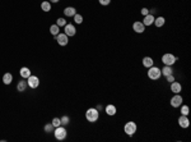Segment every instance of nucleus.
Wrapping results in <instances>:
<instances>
[{
	"label": "nucleus",
	"mask_w": 191,
	"mask_h": 142,
	"mask_svg": "<svg viewBox=\"0 0 191 142\" xmlns=\"http://www.w3.org/2000/svg\"><path fill=\"white\" fill-rule=\"evenodd\" d=\"M64 33L68 36V37H71V36H74L76 33V28L74 24H71V23H66L64 26Z\"/></svg>",
	"instance_id": "7"
},
{
	"label": "nucleus",
	"mask_w": 191,
	"mask_h": 142,
	"mask_svg": "<svg viewBox=\"0 0 191 142\" xmlns=\"http://www.w3.org/2000/svg\"><path fill=\"white\" fill-rule=\"evenodd\" d=\"M154 18H156V17H154V15L153 14H147V15H144V21H143V24H144V26L145 27H147V26H152V24L154 23Z\"/></svg>",
	"instance_id": "14"
},
{
	"label": "nucleus",
	"mask_w": 191,
	"mask_h": 142,
	"mask_svg": "<svg viewBox=\"0 0 191 142\" xmlns=\"http://www.w3.org/2000/svg\"><path fill=\"white\" fill-rule=\"evenodd\" d=\"M85 118H87L88 122H91V123H94V122H97L99 118V111L97 110L96 108H89L88 110L85 111Z\"/></svg>",
	"instance_id": "1"
},
{
	"label": "nucleus",
	"mask_w": 191,
	"mask_h": 142,
	"mask_svg": "<svg viewBox=\"0 0 191 142\" xmlns=\"http://www.w3.org/2000/svg\"><path fill=\"white\" fill-rule=\"evenodd\" d=\"M171 91L173 92V94H180L181 90H182V86L180 82H176V81H173L172 83H171Z\"/></svg>",
	"instance_id": "12"
},
{
	"label": "nucleus",
	"mask_w": 191,
	"mask_h": 142,
	"mask_svg": "<svg viewBox=\"0 0 191 142\" xmlns=\"http://www.w3.org/2000/svg\"><path fill=\"white\" fill-rule=\"evenodd\" d=\"M140 13H141V15H147V14H149V9H147V8H143V9L140 10Z\"/></svg>",
	"instance_id": "32"
},
{
	"label": "nucleus",
	"mask_w": 191,
	"mask_h": 142,
	"mask_svg": "<svg viewBox=\"0 0 191 142\" xmlns=\"http://www.w3.org/2000/svg\"><path fill=\"white\" fill-rule=\"evenodd\" d=\"M96 109H97V110H98V111H99V110H102V105H98V106H97Z\"/></svg>",
	"instance_id": "33"
},
{
	"label": "nucleus",
	"mask_w": 191,
	"mask_h": 142,
	"mask_svg": "<svg viewBox=\"0 0 191 142\" xmlns=\"http://www.w3.org/2000/svg\"><path fill=\"white\" fill-rule=\"evenodd\" d=\"M166 79H167V82L172 83L173 81H174V76H173V74H169V76H167V77H166Z\"/></svg>",
	"instance_id": "30"
},
{
	"label": "nucleus",
	"mask_w": 191,
	"mask_h": 142,
	"mask_svg": "<svg viewBox=\"0 0 191 142\" xmlns=\"http://www.w3.org/2000/svg\"><path fill=\"white\" fill-rule=\"evenodd\" d=\"M55 39H56V41H58V44L60 46H66L68 45V42H69V37L65 33H60L58 36H55Z\"/></svg>",
	"instance_id": "9"
},
{
	"label": "nucleus",
	"mask_w": 191,
	"mask_h": 142,
	"mask_svg": "<svg viewBox=\"0 0 191 142\" xmlns=\"http://www.w3.org/2000/svg\"><path fill=\"white\" fill-rule=\"evenodd\" d=\"M45 132H46V133H52V132H54V129H55V127H54V125H52V123H47L46 125H45Z\"/></svg>",
	"instance_id": "24"
},
{
	"label": "nucleus",
	"mask_w": 191,
	"mask_h": 142,
	"mask_svg": "<svg viewBox=\"0 0 191 142\" xmlns=\"http://www.w3.org/2000/svg\"><path fill=\"white\" fill-rule=\"evenodd\" d=\"M60 120H61V125H68L69 123H70V118H69L68 115H64L60 118Z\"/></svg>",
	"instance_id": "27"
},
{
	"label": "nucleus",
	"mask_w": 191,
	"mask_h": 142,
	"mask_svg": "<svg viewBox=\"0 0 191 142\" xmlns=\"http://www.w3.org/2000/svg\"><path fill=\"white\" fill-rule=\"evenodd\" d=\"M50 33L52 36H58L60 33V27L58 26V24H51L50 26Z\"/></svg>",
	"instance_id": "21"
},
{
	"label": "nucleus",
	"mask_w": 191,
	"mask_h": 142,
	"mask_svg": "<svg viewBox=\"0 0 191 142\" xmlns=\"http://www.w3.org/2000/svg\"><path fill=\"white\" fill-rule=\"evenodd\" d=\"M41 9L43 10V12H50L51 10V3L50 1H47V0H45V1H42L41 3Z\"/></svg>",
	"instance_id": "22"
},
{
	"label": "nucleus",
	"mask_w": 191,
	"mask_h": 142,
	"mask_svg": "<svg viewBox=\"0 0 191 142\" xmlns=\"http://www.w3.org/2000/svg\"><path fill=\"white\" fill-rule=\"evenodd\" d=\"M166 23V19L164 17H157V18H154V24H156V27H162L163 24Z\"/></svg>",
	"instance_id": "23"
},
{
	"label": "nucleus",
	"mask_w": 191,
	"mask_h": 142,
	"mask_svg": "<svg viewBox=\"0 0 191 142\" xmlns=\"http://www.w3.org/2000/svg\"><path fill=\"white\" fill-rule=\"evenodd\" d=\"M190 108L187 105H181V115H189Z\"/></svg>",
	"instance_id": "25"
},
{
	"label": "nucleus",
	"mask_w": 191,
	"mask_h": 142,
	"mask_svg": "<svg viewBox=\"0 0 191 142\" xmlns=\"http://www.w3.org/2000/svg\"><path fill=\"white\" fill-rule=\"evenodd\" d=\"M73 18H74V22H75L76 24H82V22H83V17H82V14H78V13H76Z\"/></svg>",
	"instance_id": "26"
},
{
	"label": "nucleus",
	"mask_w": 191,
	"mask_h": 142,
	"mask_svg": "<svg viewBox=\"0 0 191 142\" xmlns=\"http://www.w3.org/2000/svg\"><path fill=\"white\" fill-rule=\"evenodd\" d=\"M136 129H138V127H136V123L135 122H128L126 124L124 125V131H125V133H126L128 136H134L136 133Z\"/></svg>",
	"instance_id": "5"
},
{
	"label": "nucleus",
	"mask_w": 191,
	"mask_h": 142,
	"mask_svg": "<svg viewBox=\"0 0 191 142\" xmlns=\"http://www.w3.org/2000/svg\"><path fill=\"white\" fill-rule=\"evenodd\" d=\"M56 24H58L59 27H64L65 24H66V21H65L64 18H59L58 21H56Z\"/></svg>",
	"instance_id": "29"
},
{
	"label": "nucleus",
	"mask_w": 191,
	"mask_h": 142,
	"mask_svg": "<svg viewBox=\"0 0 191 142\" xmlns=\"http://www.w3.org/2000/svg\"><path fill=\"white\" fill-rule=\"evenodd\" d=\"M19 74H21V77L22 78H28V77L31 76V69L30 68H27V67H23V68H21V71H19Z\"/></svg>",
	"instance_id": "18"
},
{
	"label": "nucleus",
	"mask_w": 191,
	"mask_h": 142,
	"mask_svg": "<svg viewBox=\"0 0 191 142\" xmlns=\"http://www.w3.org/2000/svg\"><path fill=\"white\" fill-rule=\"evenodd\" d=\"M161 76H162V73H161V68H158V67H156V66H153V67L148 68V77H149L150 79L157 81V79H159V78H161Z\"/></svg>",
	"instance_id": "3"
},
{
	"label": "nucleus",
	"mask_w": 191,
	"mask_h": 142,
	"mask_svg": "<svg viewBox=\"0 0 191 142\" xmlns=\"http://www.w3.org/2000/svg\"><path fill=\"white\" fill-rule=\"evenodd\" d=\"M98 3L101 5H108V4L111 3V0H98Z\"/></svg>",
	"instance_id": "31"
},
{
	"label": "nucleus",
	"mask_w": 191,
	"mask_h": 142,
	"mask_svg": "<svg viewBox=\"0 0 191 142\" xmlns=\"http://www.w3.org/2000/svg\"><path fill=\"white\" fill-rule=\"evenodd\" d=\"M177 60V56H174L173 54H171V52H166L162 56V63L164 64V66H171L172 67L174 63H176Z\"/></svg>",
	"instance_id": "4"
},
{
	"label": "nucleus",
	"mask_w": 191,
	"mask_h": 142,
	"mask_svg": "<svg viewBox=\"0 0 191 142\" xmlns=\"http://www.w3.org/2000/svg\"><path fill=\"white\" fill-rule=\"evenodd\" d=\"M12 81H13V74L12 73H4V76H3L4 84H10Z\"/></svg>",
	"instance_id": "19"
},
{
	"label": "nucleus",
	"mask_w": 191,
	"mask_h": 142,
	"mask_svg": "<svg viewBox=\"0 0 191 142\" xmlns=\"http://www.w3.org/2000/svg\"><path fill=\"white\" fill-rule=\"evenodd\" d=\"M105 111H106V114H107V115H110V117H113V115H116L117 109H116L115 105L110 104V105H107V106L105 108Z\"/></svg>",
	"instance_id": "13"
},
{
	"label": "nucleus",
	"mask_w": 191,
	"mask_h": 142,
	"mask_svg": "<svg viewBox=\"0 0 191 142\" xmlns=\"http://www.w3.org/2000/svg\"><path fill=\"white\" fill-rule=\"evenodd\" d=\"M154 66V60L150 58V56H145V58H143V67L145 68H150Z\"/></svg>",
	"instance_id": "17"
},
{
	"label": "nucleus",
	"mask_w": 191,
	"mask_h": 142,
	"mask_svg": "<svg viewBox=\"0 0 191 142\" xmlns=\"http://www.w3.org/2000/svg\"><path fill=\"white\" fill-rule=\"evenodd\" d=\"M161 73L164 77H167L169 74H173V69H172V67H171V66H164L163 69H161Z\"/></svg>",
	"instance_id": "20"
},
{
	"label": "nucleus",
	"mask_w": 191,
	"mask_h": 142,
	"mask_svg": "<svg viewBox=\"0 0 191 142\" xmlns=\"http://www.w3.org/2000/svg\"><path fill=\"white\" fill-rule=\"evenodd\" d=\"M133 30L135 31L136 33H143V32L145 31V26L143 24V22L136 21V22H134V23H133Z\"/></svg>",
	"instance_id": "10"
},
{
	"label": "nucleus",
	"mask_w": 191,
	"mask_h": 142,
	"mask_svg": "<svg viewBox=\"0 0 191 142\" xmlns=\"http://www.w3.org/2000/svg\"><path fill=\"white\" fill-rule=\"evenodd\" d=\"M27 86H28L27 81L21 79V81L18 82V84H17V90H18V92H24V91H26V88H27Z\"/></svg>",
	"instance_id": "16"
},
{
	"label": "nucleus",
	"mask_w": 191,
	"mask_h": 142,
	"mask_svg": "<svg viewBox=\"0 0 191 142\" xmlns=\"http://www.w3.org/2000/svg\"><path fill=\"white\" fill-rule=\"evenodd\" d=\"M64 14L66 15V17H74L76 14V9L74 7H66L64 9Z\"/></svg>",
	"instance_id": "15"
},
{
	"label": "nucleus",
	"mask_w": 191,
	"mask_h": 142,
	"mask_svg": "<svg viewBox=\"0 0 191 142\" xmlns=\"http://www.w3.org/2000/svg\"><path fill=\"white\" fill-rule=\"evenodd\" d=\"M51 123H52V125H54V127L56 128V127H59V125H61V120H60V118H54Z\"/></svg>",
	"instance_id": "28"
},
{
	"label": "nucleus",
	"mask_w": 191,
	"mask_h": 142,
	"mask_svg": "<svg viewBox=\"0 0 191 142\" xmlns=\"http://www.w3.org/2000/svg\"><path fill=\"white\" fill-rule=\"evenodd\" d=\"M59 0H50V3H58Z\"/></svg>",
	"instance_id": "34"
},
{
	"label": "nucleus",
	"mask_w": 191,
	"mask_h": 142,
	"mask_svg": "<svg viewBox=\"0 0 191 142\" xmlns=\"http://www.w3.org/2000/svg\"><path fill=\"white\" fill-rule=\"evenodd\" d=\"M182 103H184V99H182V96L180 94H174L172 96V99H171V106L173 108H180Z\"/></svg>",
	"instance_id": "6"
},
{
	"label": "nucleus",
	"mask_w": 191,
	"mask_h": 142,
	"mask_svg": "<svg viewBox=\"0 0 191 142\" xmlns=\"http://www.w3.org/2000/svg\"><path fill=\"white\" fill-rule=\"evenodd\" d=\"M66 135H68V132L64 125H59V127H56L54 129V136H55V138L59 141H63L66 138Z\"/></svg>",
	"instance_id": "2"
},
{
	"label": "nucleus",
	"mask_w": 191,
	"mask_h": 142,
	"mask_svg": "<svg viewBox=\"0 0 191 142\" xmlns=\"http://www.w3.org/2000/svg\"><path fill=\"white\" fill-rule=\"evenodd\" d=\"M178 124H180L181 128H189L190 120L187 118V115H181L180 118H178Z\"/></svg>",
	"instance_id": "11"
},
{
	"label": "nucleus",
	"mask_w": 191,
	"mask_h": 142,
	"mask_svg": "<svg viewBox=\"0 0 191 142\" xmlns=\"http://www.w3.org/2000/svg\"><path fill=\"white\" fill-rule=\"evenodd\" d=\"M27 83H28V86H30L31 88H37L40 86V78L37 76H30L27 78Z\"/></svg>",
	"instance_id": "8"
}]
</instances>
